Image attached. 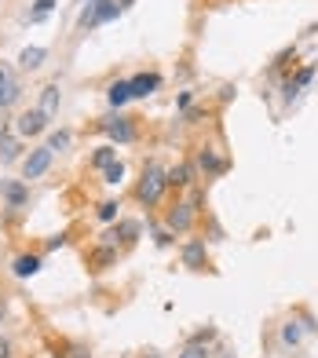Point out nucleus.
I'll return each mask as SVG.
<instances>
[{
    "instance_id": "12",
    "label": "nucleus",
    "mask_w": 318,
    "mask_h": 358,
    "mask_svg": "<svg viewBox=\"0 0 318 358\" xmlns=\"http://www.w3.org/2000/svg\"><path fill=\"white\" fill-rule=\"evenodd\" d=\"M41 267H44V256L41 252H19L15 260H11V274L26 281L33 274H41Z\"/></svg>"
},
{
    "instance_id": "14",
    "label": "nucleus",
    "mask_w": 318,
    "mask_h": 358,
    "mask_svg": "<svg viewBox=\"0 0 318 358\" xmlns=\"http://www.w3.org/2000/svg\"><path fill=\"white\" fill-rule=\"evenodd\" d=\"M129 88H132V99H150L161 88V73H135Z\"/></svg>"
},
{
    "instance_id": "5",
    "label": "nucleus",
    "mask_w": 318,
    "mask_h": 358,
    "mask_svg": "<svg viewBox=\"0 0 318 358\" xmlns=\"http://www.w3.org/2000/svg\"><path fill=\"white\" fill-rule=\"evenodd\" d=\"M194 220H198V209L190 201H176L165 209V230H172V234H187V230H194Z\"/></svg>"
},
{
    "instance_id": "6",
    "label": "nucleus",
    "mask_w": 318,
    "mask_h": 358,
    "mask_svg": "<svg viewBox=\"0 0 318 358\" xmlns=\"http://www.w3.org/2000/svg\"><path fill=\"white\" fill-rule=\"evenodd\" d=\"M19 99H22V81H19V73L8 66V62H0V113L11 110V106H19Z\"/></svg>"
},
{
    "instance_id": "8",
    "label": "nucleus",
    "mask_w": 318,
    "mask_h": 358,
    "mask_svg": "<svg viewBox=\"0 0 318 358\" xmlns=\"http://www.w3.org/2000/svg\"><path fill=\"white\" fill-rule=\"evenodd\" d=\"M0 201H4L11 212L26 209L30 205V183L26 179H0Z\"/></svg>"
},
{
    "instance_id": "40",
    "label": "nucleus",
    "mask_w": 318,
    "mask_h": 358,
    "mask_svg": "<svg viewBox=\"0 0 318 358\" xmlns=\"http://www.w3.org/2000/svg\"><path fill=\"white\" fill-rule=\"evenodd\" d=\"M223 358H234V355H223Z\"/></svg>"
},
{
    "instance_id": "17",
    "label": "nucleus",
    "mask_w": 318,
    "mask_h": 358,
    "mask_svg": "<svg viewBox=\"0 0 318 358\" xmlns=\"http://www.w3.org/2000/svg\"><path fill=\"white\" fill-rule=\"evenodd\" d=\"M106 102L113 110H121L124 102H132V88H129V81H113L110 88H106Z\"/></svg>"
},
{
    "instance_id": "2",
    "label": "nucleus",
    "mask_w": 318,
    "mask_h": 358,
    "mask_svg": "<svg viewBox=\"0 0 318 358\" xmlns=\"http://www.w3.org/2000/svg\"><path fill=\"white\" fill-rule=\"evenodd\" d=\"M99 132H106L113 147H129V143H135V135H139L135 132V117H124L121 110H113L110 117L99 121Z\"/></svg>"
},
{
    "instance_id": "15",
    "label": "nucleus",
    "mask_w": 318,
    "mask_h": 358,
    "mask_svg": "<svg viewBox=\"0 0 318 358\" xmlns=\"http://www.w3.org/2000/svg\"><path fill=\"white\" fill-rule=\"evenodd\" d=\"M59 102H62V92H59V84H44V88H41V106H37V110H41L48 121H52L55 113H59Z\"/></svg>"
},
{
    "instance_id": "4",
    "label": "nucleus",
    "mask_w": 318,
    "mask_h": 358,
    "mask_svg": "<svg viewBox=\"0 0 318 358\" xmlns=\"http://www.w3.org/2000/svg\"><path fill=\"white\" fill-rule=\"evenodd\" d=\"M194 169L205 176V179H220L227 169H231V161L223 158L220 147H198V153H194Z\"/></svg>"
},
{
    "instance_id": "9",
    "label": "nucleus",
    "mask_w": 318,
    "mask_h": 358,
    "mask_svg": "<svg viewBox=\"0 0 318 358\" xmlns=\"http://www.w3.org/2000/svg\"><path fill=\"white\" fill-rule=\"evenodd\" d=\"M180 260H183L187 271H205V267H209V245H205V238H187L183 249H180Z\"/></svg>"
},
{
    "instance_id": "36",
    "label": "nucleus",
    "mask_w": 318,
    "mask_h": 358,
    "mask_svg": "<svg viewBox=\"0 0 318 358\" xmlns=\"http://www.w3.org/2000/svg\"><path fill=\"white\" fill-rule=\"evenodd\" d=\"M234 95H238V88H234V84H223V88H220V102H231Z\"/></svg>"
},
{
    "instance_id": "25",
    "label": "nucleus",
    "mask_w": 318,
    "mask_h": 358,
    "mask_svg": "<svg viewBox=\"0 0 318 358\" xmlns=\"http://www.w3.org/2000/svg\"><path fill=\"white\" fill-rule=\"evenodd\" d=\"M103 183L106 187H121L124 183V161H113L110 169H103Z\"/></svg>"
},
{
    "instance_id": "26",
    "label": "nucleus",
    "mask_w": 318,
    "mask_h": 358,
    "mask_svg": "<svg viewBox=\"0 0 318 358\" xmlns=\"http://www.w3.org/2000/svg\"><path fill=\"white\" fill-rule=\"evenodd\" d=\"M292 318L303 326V332H318V318L308 311V307H297V311H292Z\"/></svg>"
},
{
    "instance_id": "11",
    "label": "nucleus",
    "mask_w": 318,
    "mask_h": 358,
    "mask_svg": "<svg viewBox=\"0 0 318 358\" xmlns=\"http://www.w3.org/2000/svg\"><path fill=\"white\" fill-rule=\"evenodd\" d=\"M194 179H198L194 161H180V164H172V169H165V183H169V190H187V187H194Z\"/></svg>"
},
{
    "instance_id": "24",
    "label": "nucleus",
    "mask_w": 318,
    "mask_h": 358,
    "mask_svg": "<svg viewBox=\"0 0 318 358\" xmlns=\"http://www.w3.org/2000/svg\"><path fill=\"white\" fill-rule=\"evenodd\" d=\"M52 11H55V0H33V11H30L26 19H30V22H44Z\"/></svg>"
},
{
    "instance_id": "7",
    "label": "nucleus",
    "mask_w": 318,
    "mask_h": 358,
    "mask_svg": "<svg viewBox=\"0 0 318 358\" xmlns=\"http://www.w3.org/2000/svg\"><path fill=\"white\" fill-rule=\"evenodd\" d=\"M52 161H55V153L48 150V147H33L26 158H22V179H41V176H48V169H52Z\"/></svg>"
},
{
    "instance_id": "23",
    "label": "nucleus",
    "mask_w": 318,
    "mask_h": 358,
    "mask_svg": "<svg viewBox=\"0 0 318 358\" xmlns=\"http://www.w3.org/2000/svg\"><path fill=\"white\" fill-rule=\"evenodd\" d=\"M118 209H121V201L106 198V201H103V205H99V209H95V216H99V220H103V223H118V220H121V216H118Z\"/></svg>"
},
{
    "instance_id": "21",
    "label": "nucleus",
    "mask_w": 318,
    "mask_h": 358,
    "mask_svg": "<svg viewBox=\"0 0 318 358\" xmlns=\"http://www.w3.org/2000/svg\"><path fill=\"white\" fill-rule=\"evenodd\" d=\"M300 340H303V326L297 322V318H286L282 322V343L286 348H297Z\"/></svg>"
},
{
    "instance_id": "29",
    "label": "nucleus",
    "mask_w": 318,
    "mask_h": 358,
    "mask_svg": "<svg viewBox=\"0 0 318 358\" xmlns=\"http://www.w3.org/2000/svg\"><path fill=\"white\" fill-rule=\"evenodd\" d=\"M66 241H70V234H66V230H59V234H52V238L44 241V249H48V252H55V249L66 245Z\"/></svg>"
},
{
    "instance_id": "22",
    "label": "nucleus",
    "mask_w": 318,
    "mask_h": 358,
    "mask_svg": "<svg viewBox=\"0 0 318 358\" xmlns=\"http://www.w3.org/2000/svg\"><path fill=\"white\" fill-rule=\"evenodd\" d=\"M70 143H73V135L66 132V128H55V132L48 135V143H44V147L55 153V150H70Z\"/></svg>"
},
{
    "instance_id": "35",
    "label": "nucleus",
    "mask_w": 318,
    "mask_h": 358,
    "mask_svg": "<svg viewBox=\"0 0 318 358\" xmlns=\"http://www.w3.org/2000/svg\"><path fill=\"white\" fill-rule=\"evenodd\" d=\"M190 102H194V92H180V99H176V110H190Z\"/></svg>"
},
{
    "instance_id": "39",
    "label": "nucleus",
    "mask_w": 318,
    "mask_h": 358,
    "mask_svg": "<svg viewBox=\"0 0 318 358\" xmlns=\"http://www.w3.org/2000/svg\"><path fill=\"white\" fill-rule=\"evenodd\" d=\"M73 4H84V0H73Z\"/></svg>"
},
{
    "instance_id": "41",
    "label": "nucleus",
    "mask_w": 318,
    "mask_h": 358,
    "mask_svg": "<svg viewBox=\"0 0 318 358\" xmlns=\"http://www.w3.org/2000/svg\"><path fill=\"white\" fill-rule=\"evenodd\" d=\"M180 358H183V355H180Z\"/></svg>"
},
{
    "instance_id": "34",
    "label": "nucleus",
    "mask_w": 318,
    "mask_h": 358,
    "mask_svg": "<svg viewBox=\"0 0 318 358\" xmlns=\"http://www.w3.org/2000/svg\"><path fill=\"white\" fill-rule=\"evenodd\" d=\"M190 340H194V343H209V340H216V329H198Z\"/></svg>"
},
{
    "instance_id": "27",
    "label": "nucleus",
    "mask_w": 318,
    "mask_h": 358,
    "mask_svg": "<svg viewBox=\"0 0 318 358\" xmlns=\"http://www.w3.org/2000/svg\"><path fill=\"white\" fill-rule=\"evenodd\" d=\"M183 358H209V343H194V340H190L187 351H183Z\"/></svg>"
},
{
    "instance_id": "38",
    "label": "nucleus",
    "mask_w": 318,
    "mask_h": 358,
    "mask_svg": "<svg viewBox=\"0 0 318 358\" xmlns=\"http://www.w3.org/2000/svg\"><path fill=\"white\" fill-rule=\"evenodd\" d=\"M132 4H135V0H118V8H121V11H129Z\"/></svg>"
},
{
    "instance_id": "13",
    "label": "nucleus",
    "mask_w": 318,
    "mask_h": 358,
    "mask_svg": "<svg viewBox=\"0 0 318 358\" xmlns=\"http://www.w3.org/2000/svg\"><path fill=\"white\" fill-rule=\"evenodd\" d=\"M84 263H88V271H92V274L106 271V267L118 263V245H103V241H99V245L84 256Z\"/></svg>"
},
{
    "instance_id": "18",
    "label": "nucleus",
    "mask_w": 318,
    "mask_h": 358,
    "mask_svg": "<svg viewBox=\"0 0 318 358\" xmlns=\"http://www.w3.org/2000/svg\"><path fill=\"white\" fill-rule=\"evenodd\" d=\"M113 161H118V147H113V143H103V147L92 153V161H88V164H92L95 172H103V169H110Z\"/></svg>"
},
{
    "instance_id": "32",
    "label": "nucleus",
    "mask_w": 318,
    "mask_h": 358,
    "mask_svg": "<svg viewBox=\"0 0 318 358\" xmlns=\"http://www.w3.org/2000/svg\"><path fill=\"white\" fill-rule=\"evenodd\" d=\"M172 238H176V234H172V230H165V227H161L158 234H154V241H158V249H169V245H172Z\"/></svg>"
},
{
    "instance_id": "30",
    "label": "nucleus",
    "mask_w": 318,
    "mask_h": 358,
    "mask_svg": "<svg viewBox=\"0 0 318 358\" xmlns=\"http://www.w3.org/2000/svg\"><path fill=\"white\" fill-rule=\"evenodd\" d=\"M311 77H315V66L308 62V66H300V70H297V77H292V81H297L300 88H308V84H311Z\"/></svg>"
},
{
    "instance_id": "16",
    "label": "nucleus",
    "mask_w": 318,
    "mask_h": 358,
    "mask_svg": "<svg viewBox=\"0 0 318 358\" xmlns=\"http://www.w3.org/2000/svg\"><path fill=\"white\" fill-rule=\"evenodd\" d=\"M44 59H48V48H22L19 51V70H26V73H33V70H41L44 66Z\"/></svg>"
},
{
    "instance_id": "1",
    "label": "nucleus",
    "mask_w": 318,
    "mask_h": 358,
    "mask_svg": "<svg viewBox=\"0 0 318 358\" xmlns=\"http://www.w3.org/2000/svg\"><path fill=\"white\" fill-rule=\"evenodd\" d=\"M165 190H169V183H165V169L158 161H147L143 176H139V183H135V201L143 205V209H154V205H161Z\"/></svg>"
},
{
    "instance_id": "19",
    "label": "nucleus",
    "mask_w": 318,
    "mask_h": 358,
    "mask_svg": "<svg viewBox=\"0 0 318 358\" xmlns=\"http://www.w3.org/2000/svg\"><path fill=\"white\" fill-rule=\"evenodd\" d=\"M22 158V139L19 135H4L0 139V161L11 164V161H19Z\"/></svg>"
},
{
    "instance_id": "28",
    "label": "nucleus",
    "mask_w": 318,
    "mask_h": 358,
    "mask_svg": "<svg viewBox=\"0 0 318 358\" xmlns=\"http://www.w3.org/2000/svg\"><path fill=\"white\" fill-rule=\"evenodd\" d=\"M190 190V194H187V201L190 205H194V209L201 212V209H205V190H201V187H187Z\"/></svg>"
},
{
    "instance_id": "20",
    "label": "nucleus",
    "mask_w": 318,
    "mask_h": 358,
    "mask_svg": "<svg viewBox=\"0 0 318 358\" xmlns=\"http://www.w3.org/2000/svg\"><path fill=\"white\" fill-rule=\"evenodd\" d=\"M52 351H55V358H92V351H88L84 343H70V340L52 343Z\"/></svg>"
},
{
    "instance_id": "3",
    "label": "nucleus",
    "mask_w": 318,
    "mask_h": 358,
    "mask_svg": "<svg viewBox=\"0 0 318 358\" xmlns=\"http://www.w3.org/2000/svg\"><path fill=\"white\" fill-rule=\"evenodd\" d=\"M121 15V8H118V0H88V8L81 11V19L77 26L81 30H99V26H106Z\"/></svg>"
},
{
    "instance_id": "31",
    "label": "nucleus",
    "mask_w": 318,
    "mask_h": 358,
    "mask_svg": "<svg viewBox=\"0 0 318 358\" xmlns=\"http://www.w3.org/2000/svg\"><path fill=\"white\" fill-rule=\"evenodd\" d=\"M297 95H300V84L292 81V77H289V81H282V99H286V102H292Z\"/></svg>"
},
{
    "instance_id": "33",
    "label": "nucleus",
    "mask_w": 318,
    "mask_h": 358,
    "mask_svg": "<svg viewBox=\"0 0 318 358\" xmlns=\"http://www.w3.org/2000/svg\"><path fill=\"white\" fill-rule=\"evenodd\" d=\"M183 117H187L190 124H198V121H205V117H209V113H205V110H201V106H194V110H183Z\"/></svg>"
},
{
    "instance_id": "37",
    "label": "nucleus",
    "mask_w": 318,
    "mask_h": 358,
    "mask_svg": "<svg viewBox=\"0 0 318 358\" xmlns=\"http://www.w3.org/2000/svg\"><path fill=\"white\" fill-rule=\"evenodd\" d=\"M0 358H11V340L0 337Z\"/></svg>"
},
{
    "instance_id": "10",
    "label": "nucleus",
    "mask_w": 318,
    "mask_h": 358,
    "mask_svg": "<svg viewBox=\"0 0 318 358\" xmlns=\"http://www.w3.org/2000/svg\"><path fill=\"white\" fill-rule=\"evenodd\" d=\"M48 121L37 106H30V110H22L19 117H15V132H19V139H33V135H41V132H48Z\"/></svg>"
}]
</instances>
